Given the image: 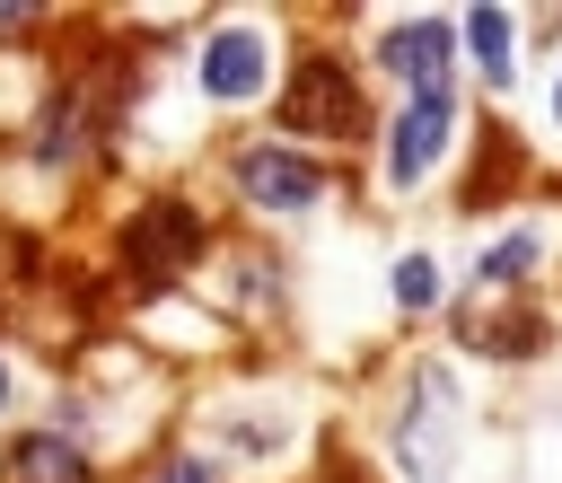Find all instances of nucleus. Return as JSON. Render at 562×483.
Wrapping results in <instances>:
<instances>
[{"label":"nucleus","instance_id":"1","mask_svg":"<svg viewBox=\"0 0 562 483\" xmlns=\"http://www.w3.org/2000/svg\"><path fill=\"white\" fill-rule=\"evenodd\" d=\"M395 465H404L413 483H448V474H457V378H448V369H422V378L404 386Z\"/></svg>","mask_w":562,"mask_h":483},{"label":"nucleus","instance_id":"2","mask_svg":"<svg viewBox=\"0 0 562 483\" xmlns=\"http://www.w3.org/2000/svg\"><path fill=\"white\" fill-rule=\"evenodd\" d=\"M281 123H290V132H360V88H351L325 53H307L299 79L281 88Z\"/></svg>","mask_w":562,"mask_h":483},{"label":"nucleus","instance_id":"3","mask_svg":"<svg viewBox=\"0 0 562 483\" xmlns=\"http://www.w3.org/2000/svg\"><path fill=\"white\" fill-rule=\"evenodd\" d=\"M193 255H202V220H193L184 202H149V211L132 220V272H140L149 290H167Z\"/></svg>","mask_w":562,"mask_h":483},{"label":"nucleus","instance_id":"4","mask_svg":"<svg viewBox=\"0 0 562 483\" xmlns=\"http://www.w3.org/2000/svg\"><path fill=\"white\" fill-rule=\"evenodd\" d=\"M263 79H272V44H263L255 26H220V35L202 44V97L246 105V97H263Z\"/></svg>","mask_w":562,"mask_h":483},{"label":"nucleus","instance_id":"5","mask_svg":"<svg viewBox=\"0 0 562 483\" xmlns=\"http://www.w3.org/2000/svg\"><path fill=\"white\" fill-rule=\"evenodd\" d=\"M448 123H457V97L448 88L439 97H413L395 114V141H386V184H422L439 167V149H448Z\"/></svg>","mask_w":562,"mask_h":483},{"label":"nucleus","instance_id":"6","mask_svg":"<svg viewBox=\"0 0 562 483\" xmlns=\"http://www.w3.org/2000/svg\"><path fill=\"white\" fill-rule=\"evenodd\" d=\"M228 167H237L246 202H263V211H307V202L325 193V176H316L307 158H290L281 141H255V149H237Z\"/></svg>","mask_w":562,"mask_h":483},{"label":"nucleus","instance_id":"7","mask_svg":"<svg viewBox=\"0 0 562 483\" xmlns=\"http://www.w3.org/2000/svg\"><path fill=\"white\" fill-rule=\"evenodd\" d=\"M378 53H386V70L413 79V97H439V88H448V26H430V18H422V26H386Z\"/></svg>","mask_w":562,"mask_h":483},{"label":"nucleus","instance_id":"8","mask_svg":"<svg viewBox=\"0 0 562 483\" xmlns=\"http://www.w3.org/2000/svg\"><path fill=\"white\" fill-rule=\"evenodd\" d=\"M465 53L483 61L492 88H509V9H465Z\"/></svg>","mask_w":562,"mask_h":483},{"label":"nucleus","instance_id":"9","mask_svg":"<svg viewBox=\"0 0 562 483\" xmlns=\"http://www.w3.org/2000/svg\"><path fill=\"white\" fill-rule=\"evenodd\" d=\"M18 474H26V483H88V465H79V448H70V439H53V430H35V439H18Z\"/></svg>","mask_w":562,"mask_h":483},{"label":"nucleus","instance_id":"10","mask_svg":"<svg viewBox=\"0 0 562 483\" xmlns=\"http://www.w3.org/2000/svg\"><path fill=\"white\" fill-rule=\"evenodd\" d=\"M527 263H536V228H518V237H501V246H483V263H474V272H483V290H492V281H518Z\"/></svg>","mask_w":562,"mask_h":483},{"label":"nucleus","instance_id":"11","mask_svg":"<svg viewBox=\"0 0 562 483\" xmlns=\"http://www.w3.org/2000/svg\"><path fill=\"white\" fill-rule=\"evenodd\" d=\"M395 307H439V263L430 255H404L395 263Z\"/></svg>","mask_w":562,"mask_h":483},{"label":"nucleus","instance_id":"12","mask_svg":"<svg viewBox=\"0 0 562 483\" xmlns=\"http://www.w3.org/2000/svg\"><path fill=\"white\" fill-rule=\"evenodd\" d=\"M228 448H237V457H272L281 430H272V422H228Z\"/></svg>","mask_w":562,"mask_h":483},{"label":"nucleus","instance_id":"13","mask_svg":"<svg viewBox=\"0 0 562 483\" xmlns=\"http://www.w3.org/2000/svg\"><path fill=\"white\" fill-rule=\"evenodd\" d=\"M158 483H220V474H211V457H176Z\"/></svg>","mask_w":562,"mask_h":483},{"label":"nucleus","instance_id":"14","mask_svg":"<svg viewBox=\"0 0 562 483\" xmlns=\"http://www.w3.org/2000/svg\"><path fill=\"white\" fill-rule=\"evenodd\" d=\"M26 18H44L35 0H0V26H26Z\"/></svg>","mask_w":562,"mask_h":483},{"label":"nucleus","instance_id":"15","mask_svg":"<svg viewBox=\"0 0 562 483\" xmlns=\"http://www.w3.org/2000/svg\"><path fill=\"white\" fill-rule=\"evenodd\" d=\"M553 123H562V70H553Z\"/></svg>","mask_w":562,"mask_h":483},{"label":"nucleus","instance_id":"16","mask_svg":"<svg viewBox=\"0 0 562 483\" xmlns=\"http://www.w3.org/2000/svg\"><path fill=\"white\" fill-rule=\"evenodd\" d=\"M0 404H9V369H0Z\"/></svg>","mask_w":562,"mask_h":483}]
</instances>
